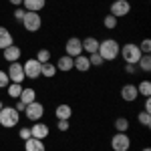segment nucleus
I'll return each instance as SVG.
<instances>
[{
	"label": "nucleus",
	"instance_id": "nucleus-1",
	"mask_svg": "<svg viewBox=\"0 0 151 151\" xmlns=\"http://www.w3.org/2000/svg\"><path fill=\"white\" fill-rule=\"evenodd\" d=\"M119 50H121V45L117 42L115 38H105V40H99V55L103 57V60H115L119 57Z\"/></svg>",
	"mask_w": 151,
	"mask_h": 151
},
{
	"label": "nucleus",
	"instance_id": "nucleus-2",
	"mask_svg": "<svg viewBox=\"0 0 151 151\" xmlns=\"http://www.w3.org/2000/svg\"><path fill=\"white\" fill-rule=\"evenodd\" d=\"M18 121H20V113H18L14 107H2V109H0V125L4 129L16 127Z\"/></svg>",
	"mask_w": 151,
	"mask_h": 151
},
{
	"label": "nucleus",
	"instance_id": "nucleus-3",
	"mask_svg": "<svg viewBox=\"0 0 151 151\" xmlns=\"http://www.w3.org/2000/svg\"><path fill=\"white\" fill-rule=\"evenodd\" d=\"M119 55L123 57V60H125V65H137V60L141 58V52L139 47L135 45V42H127V45H123V48L119 50Z\"/></svg>",
	"mask_w": 151,
	"mask_h": 151
},
{
	"label": "nucleus",
	"instance_id": "nucleus-4",
	"mask_svg": "<svg viewBox=\"0 0 151 151\" xmlns=\"http://www.w3.org/2000/svg\"><path fill=\"white\" fill-rule=\"evenodd\" d=\"M22 26L28 30V32H36V30H40V26H42V18H40V14L38 12H26L22 18Z\"/></svg>",
	"mask_w": 151,
	"mask_h": 151
},
{
	"label": "nucleus",
	"instance_id": "nucleus-5",
	"mask_svg": "<svg viewBox=\"0 0 151 151\" xmlns=\"http://www.w3.org/2000/svg\"><path fill=\"white\" fill-rule=\"evenodd\" d=\"M24 115H26V119L28 121H40L42 117H45V105L38 103V101H35V103L26 105V109H24Z\"/></svg>",
	"mask_w": 151,
	"mask_h": 151
},
{
	"label": "nucleus",
	"instance_id": "nucleus-6",
	"mask_svg": "<svg viewBox=\"0 0 151 151\" xmlns=\"http://www.w3.org/2000/svg\"><path fill=\"white\" fill-rule=\"evenodd\" d=\"M111 147H113V151H129L131 149V137L127 133H115L111 137Z\"/></svg>",
	"mask_w": 151,
	"mask_h": 151
},
{
	"label": "nucleus",
	"instance_id": "nucleus-7",
	"mask_svg": "<svg viewBox=\"0 0 151 151\" xmlns=\"http://www.w3.org/2000/svg\"><path fill=\"white\" fill-rule=\"evenodd\" d=\"M40 63L36 58H26V63H22V70H24V77L26 79H38L40 77Z\"/></svg>",
	"mask_w": 151,
	"mask_h": 151
},
{
	"label": "nucleus",
	"instance_id": "nucleus-8",
	"mask_svg": "<svg viewBox=\"0 0 151 151\" xmlns=\"http://www.w3.org/2000/svg\"><path fill=\"white\" fill-rule=\"evenodd\" d=\"M10 67H8V70H6V75H8V79H10V83H20L22 85L24 83V70H22V63H18V60H14V63H8Z\"/></svg>",
	"mask_w": 151,
	"mask_h": 151
},
{
	"label": "nucleus",
	"instance_id": "nucleus-9",
	"mask_svg": "<svg viewBox=\"0 0 151 151\" xmlns=\"http://www.w3.org/2000/svg\"><path fill=\"white\" fill-rule=\"evenodd\" d=\"M129 12H131V4H129V0H115V2L111 4L109 14H113L115 18H123V16H127Z\"/></svg>",
	"mask_w": 151,
	"mask_h": 151
},
{
	"label": "nucleus",
	"instance_id": "nucleus-10",
	"mask_svg": "<svg viewBox=\"0 0 151 151\" xmlns=\"http://www.w3.org/2000/svg\"><path fill=\"white\" fill-rule=\"evenodd\" d=\"M65 52H67L69 57H73V58L83 55V40L77 38V36H70L69 40H67V45H65Z\"/></svg>",
	"mask_w": 151,
	"mask_h": 151
},
{
	"label": "nucleus",
	"instance_id": "nucleus-11",
	"mask_svg": "<svg viewBox=\"0 0 151 151\" xmlns=\"http://www.w3.org/2000/svg\"><path fill=\"white\" fill-rule=\"evenodd\" d=\"M48 133H50V129H48L47 123H42V121H35V125L30 127V137H35V139H47Z\"/></svg>",
	"mask_w": 151,
	"mask_h": 151
},
{
	"label": "nucleus",
	"instance_id": "nucleus-12",
	"mask_svg": "<svg viewBox=\"0 0 151 151\" xmlns=\"http://www.w3.org/2000/svg\"><path fill=\"white\" fill-rule=\"evenodd\" d=\"M137 97H139V93H137V85L127 83V85H123V87H121V99H123L125 103H133Z\"/></svg>",
	"mask_w": 151,
	"mask_h": 151
},
{
	"label": "nucleus",
	"instance_id": "nucleus-13",
	"mask_svg": "<svg viewBox=\"0 0 151 151\" xmlns=\"http://www.w3.org/2000/svg\"><path fill=\"white\" fill-rule=\"evenodd\" d=\"M20 55H22V50L16 47V45H10L8 48H4V50H2V57H4V60H8V63L20 60Z\"/></svg>",
	"mask_w": 151,
	"mask_h": 151
},
{
	"label": "nucleus",
	"instance_id": "nucleus-14",
	"mask_svg": "<svg viewBox=\"0 0 151 151\" xmlns=\"http://www.w3.org/2000/svg\"><path fill=\"white\" fill-rule=\"evenodd\" d=\"M24 151H47V145L42 139H35V137H28L24 141Z\"/></svg>",
	"mask_w": 151,
	"mask_h": 151
},
{
	"label": "nucleus",
	"instance_id": "nucleus-15",
	"mask_svg": "<svg viewBox=\"0 0 151 151\" xmlns=\"http://www.w3.org/2000/svg\"><path fill=\"white\" fill-rule=\"evenodd\" d=\"M73 69H77L79 73H87V70L91 69L89 57H85V55H79V57H75V58H73Z\"/></svg>",
	"mask_w": 151,
	"mask_h": 151
},
{
	"label": "nucleus",
	"instance_id": "nucleus-16",
	"mask_svg": "<svg viewBox=\"0 0 151 151\" xmlns=\"http://www.w3.org/2000/svg\"><path fill=\"white\" fill-rule=\"evenodd\" d=\"M22 6L26 12H40L47 6V0H22Z\"/></svg>",
	"mask_w": 151,
	"mask_h": 151
},
{
	"label": "nucleus",
	"instance_id": "nucleus-17",
	"mask_svg": "<svg viewBox=\"0 0 151 151\" xmlns=\"http://www.w3.org/2000/svg\"><path fill=\"white\" fill-rule=\"evenodd\" d=\"M55 117H57V121H58V119H67V121H69L70 117H73V109H70V105H67V103L57 105V109H55Z\"/></svg>",
	"mask_w": 151,
	"mask_h": 151
},
{
	"label": "nucleus",
	"instance_id": "nucleus-18",
	"mask_svg": "<svg viewBox=\"0 0 151 151\" xmlns=\"http://www.w3.org/2000/svg\"><path fill=\"white\" fill-rule=\"evenodd\" d=\"M10 45H14V38H12L10 30H8V28H4V26H0V50L8 48Z\"/></svg>",
	"mask_w": 151,
	"mask_h": 151
},
{
	"label": "nucleus",
	"instance_id": "nucleus-19",
	"mask_svg": "<svg viewBox=\"0 0 151 151\" xmlns=\"http://www.w3.org/2000/svg\"><path fill=\"white\" fill-rule=\"evenodd\" d=\"M18 101H22L24 105H30L36 101V91L32 89V87H26V89H22V93H20V97H18Z\"/></svg>",
	"mask_w": 151,
	"mask_h": 151
},
{
	"label": "nucleus",
	"instance_id": "nucleus-20",
	"mask_svg": "<svg viewBox=\"0 0 151 151\" xmlns=\"http://www.w3.org/2000/svg\"><path fill=\"white\" fill-rule=\"evenodd\" d=\"M57 70H63V73H69V70H73V57H69V55H65V57H60L57 60Z\"/></svg>",
	"mask_w": 151,
	"mask_h": 151
},
{
	"label": "nucleus",
	"instance_id": "nucleus-21",
	"mask_svg": "<svg viewBox=\"0 0 151 151\" xmlns=\"http://www.w3.org/2000/svg\"><path fill=\"white\" fill-rule=\"evenodd\" d=\"M83 50H85V52H89V55L97 52V50H99V40H97L95 36L85 38V40H83Z\"/></svg>",
	"mask_w": 151,
	"mask_h": 151
},
{
	"label": "nucleus",
	"instance_id": "nucleus-22",
	"mask_svg": "<svg viewBox=\"0 0 151 151\" xmlns=\"http://www.w3.org/2000/svg\"><path fill=\"white\" fill-rule=\"evenodd\" d=\"M55 75H57V67H55L52 63H42V67H40V77L52 79Z\"/></svg>",
	"mask_w": 151,
	"mask_h": 151
},
{
	"label": "nucleus",
	"instance_id": "nucleus-23",
	"mask_svg": "<svg viewBox=\"0 0 151 151\" xmlns=\"http://www.w3.org/2000/svg\"><path fill=\"white\" fill-rule=\"evenodd\" d=\"M22 85L20 83H10L8 87H6V91H8V97H12V99H16L18 101V97H20V93H22Z\"/></svg>",
	"mask_w": 151,
	"mask_h": 151
},
{
	"label": "nucleus",
	"instance_id": "nucleus-24",
	"mask_svg": "<svg viewBox=\"0 0 151 151\" xmlns=\"http://www.w3.org/2000/svg\"><path fill=\"white\" fill-rule=\"evenodd\" d=\"M137 69H141L143 73L151 70V55H141V58L137 60Z\"/></svg>",
	"mask_w": 151,
	"mask_h": 151
},
{
	"label": "nucleus",
	"instance_id": "nucleus-25",
	"mask_svg": "<svg viewBox=\"0 0 151 151\" xmlns=\"http://www.w3.org/2000/svg\"><path fill=\"white\" fill-rule=\"evenodd\" d=\"M115 129H117V133H127L129 119H127V117H117V119H115Z\"/></svg>",
	"mask_w": 151,
	"mask_h": 151
},
{
	"label": "nucleus",
	"instance_id": "nucleus-26",
	"mask_svg": "<svg viewBox=\"0 0 151 151\" xmlns=\"http://www.w3.org/2000/svg\"><path fill=\"white\" fill-rule=\"evenodd\" d=\"M137 121H139L145 129H149L151 127V113H147V111H139V113H137Z\"/></svg>",
	"mask_w": 151,
	"mask_h": 151
},
{
	"label": "nucleus",
	"instance_id": "nucleus-27",
	"mask_svg": "<svg viewBox=\"0 0 151 151\" xmlns=\"http://www.w3.org/2000/svg\"><path fill=\"white\" fill-rule=\"evenodd\" d=\"M50 57H52V55H50V50H48V48H40V50L36 52L35 58L42 65V63H50Z\"/></svg>",
	"mask_w": 151,
	"mask_h": 151
},
{
	"label": "nucleus",
	"instance_id": "nucleus-28",
	"mask_svg": "<svg viewBox=\"0 0 151 151\" xmlns=\"http://www.w3.org/2000/svg\"><path fill=\"white\" fill-rule=\"evenodd\" d=\"M137 93H139L141 97H149L151 95V83L149 81H141L139 87H137Z\"/></svg>",
	"mask_w": 151,
	"mask_h": 151
},
{
	"label": "nucleus",
	"instance_id": "nucleus-29",
	"mask_svg": "<svg viewBox=\"0 0 151 151\" xmlns=\"http://www.w3.org/2000/svg\"><path fill=\"white\" fill-rule=\"evenodd\" d=\"M117 20H119V18H115L113 14H107L103 18V26L107 30H113V28H117Z\"/></svg>",
	"mask_w": 151,
	"mask_h": 151
},
{
	"label": "nucleus",
	"instance_id": "nucleus-30",
	"mask_svg": "<svg viewBox=\"0 0 151 151\" xmlns=\"http://www.w3.org/2000/svg\"><path fill=\"white\" fill-rule=\"evenodd\" d=\"M89 63H91V67H101L105 60L99 52H93V55H89Z\"/></svg>",
	"mask_w": 151,
	"mask_h": 151
},
{
	"label": "nucleus",
	"instance_id": "nucleus-31",
	"mask_svg": "<svg viewBox=\"0 0 151 151\" xmlns=\"http://www.w3.org/2000/svg\"><path fill=\"white\" fill-rule=\"evenodd\" d=\"M137 47H139V50L143 52V55H149V52H151V40H149V38H143L141 45H137Z\"/></svg>",
	"mask_w": 151,
	"mask_h": 151
},
{
	"label": "nucleus",
	"instance_id": "nucleus-32",
	"mask_svg": "<svg viewBox=\"0 0 151 151\" xmlns=\"http://www.w3.org/2000/svg\"><path fill=\"white\" fill-rule=\"evenodd\" d=\"M10 85V79H8V75H6V70L0 69V89H6Z\"/></svg>",
	"mask_w": 151,
	"mask_h": 151
},
{
	"label": "nucleus",
	"instance_id": "nucleus-33",
	"mask_svg": "<svg viewBox=\"0 0 151 151\" xmlns=\"http://www.w3.org/2000/svg\"><path fill=\"white\" fill-rule=\"evenodd\" d=\"M69 127H70V123L67 121V119H58V123H57V129H58V131L67 133V131H69Z\"/></svg>",
	"mask_w": 151,
	"mask_h": 151
},
{
	"label": "nucleus",
	"instance_id": "nucleus-34",
	"mask_svg": "<svg viewBox=\"0 0 151 151\" xmlns=\"http://www.w3.org/2000/svg\"><path fill=\"white\" fill-rule=\"evenodd\" d=\"M18 137H20L22 141H26L28 137H30V127H22L20 131H18Z\"/></svg>",
	"mask_w": 151,
	"mask_h": 151
},
{
	"label": "nucleus",
	"instance_id": "nucleus-35",
	"mask_svg": "<svg viewBox=\"0 0 151 151\" xmlns=\"http://www.w3.org/2000/svg\"><path fill=\"white\" fill-rule=\"evenodd\" d=\"M24 14H26V10H24V8H16V10H14V18H16L18 22H22Z\"/></svg>",
	"mask_w": 151,
	"mask_h": 151
},
{
	"label": "nucleus",
	"instance_id": "nucleus-36",
	"mask_svg": "<svg viewBox=\"0 0 151 151\" xmlns=\"http://www.w3.org/2000/svg\"><path fill=\"white\" fill-rule=\"evenodd\" d=\"M125 73L127 75H135L137 73V65H125Z\"/></svg>",
	"mask_w": 151,
	"mask_h": 151
},
{
	"label": "nucleus",
	"instance_id": "nucleus-37",
	"mask_svg": "<svg viewBox=\"0 0 151 151\" xmlns=\"http://www.w3.org/2000/svg\"><path fill=\"white\" fill-rule=\"evenodd\" d=\"M14 109H16L18 113H24V109H26V105H24L22 101H16V105H14Z\"/></svg>",
	"mask_w": 151,
	"mask_h": 151
},
{
	"label": "nucleus",
	"instance_id": "nucleus-38",
	"mask_svg": "<svg viewBox=\"0 0 151 151\" xmlns=\"http://www.w3.org/2000/svg\"><path fill=\"white\" fill-rule=\"evenodd\" d=\"M143 111L151 113V99H149V97H145V105H143Z\"/></svg>",
	"mask_w": 151,
	"mask_h": 151
},
{
	"label": "nucleus",
	"instance_id": "nucleus-39",
	"mask_svg": "<svg viewBox=\"0 0 151 151\" xmlns=\"http://www.w3.org/2000/svg\"><path fill=\"white\" fill-rule=\"evenodd\" d=\"M8 2H10L12 6H16V8H18V6H22V0H8Z\"/></svg>",
	"mask_w": 151,
	"mask_h": 151
},
{
	"label": "nucleus",
	"instance_id": "nucleus-40",
	"mask_svg": "<svg viewBox=\"0 0 151 151\" xmlns=\"http://www.w3.org/2000/svg\"><path fill=\"white\" fill-rule=\"evenodd\" d=\"M141 151H151V149H149V147H143V149H141Z\"/></svg>",
	"mask_w": 151,
	"mask_h": 151
},
{
	"label": "nucleus",
	"instance_id": "nucleus-41",
	"mask_svg": "<svg viewBox=\"0 0 151 151\" xmlns=\"http://www.w3.org/2000/svg\"><path fill=\"white\" fill-rule=\"evenodd\" d=\"M2 107H4V105H2V101H0V109H2Z\"/></svg>",
	"mask_w": 151,
	"mask_h": 151
}]
</instances>
